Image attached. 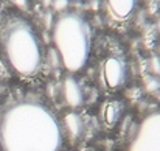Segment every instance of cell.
<instances>
[{
	"label": "cell",
	"instance_id": "6da1fadb",
	"mask_svg": "<svg viewBox=\"0 0 160 151\" xmlns=\"http://www.w3.org/2000/svg\"><path fill=\"white\" fill-rule=\"evenodd\" d=\"M62 131L53 112L42 103L20 100L0 115L3 151H59Z\"/></svg>",
	"mask_w": 160,
	"mask_h": 151
},
{
	"label": "cell",
	"instance_id": "7a4b0ae2",
	"mask_svg": "<svg viewBox=\"0 0 160 151\" xmlns=\"http://www.w3.org/2000/svg\"><path fill=\"white\" fill-rule=\"evenodd\" d=\"M2 49L11 69L34 76L42 67V49L33 27L22 17H9L2 30Z\"/></svg>",
	"mask_w": 160,
	"mask_h": 151
},
{
	"label": "cell",
	"instance_id": "3957f363",
	"mask_svg": "<svg viewBox=\"0 0 160 151\" xmlns=\"http://www.w3.org/2000/svg\"><path fill=\"white\" fill-rule=\"evenodd\" d=\"M54 50L68 72H79L90 55V28L76 13H62L53 27Z\"/></svg>",
	"mask_w": 160,
	"mask_h": 151
},
{
	"label": "cell",
	"instance_id": "277c9868",
	"mask_svg": "<svg viewBox=\"0 0 160 151\" xmlns=\"http://www.w3.org/2000/svg\"><path fill=\"white\" fill-rule=\"evenodd\" d=\"M129 151H160V112L149 114L142 122Z\"/></svg>",
	"mask_w": 160,
	"mask_h": 151
},
{
	"label": "cell",
	"instance_id": "5b68a950",
	"mask_svg": "<svg viewBox=\"0 0 160 151\" xmlns=\"http://www.w3.org/2000/svg\"><path fill=\"white\" fill-rule=\"evenodd\" d=\"M124 76H126V70H124V64L120 58L109 56L103 61L101 78H103V83L107 89H115V87L121 86L124 83Z\"/></svg>",
	"mask_w": 160,
	"mask_h": 151
},
{
	"label": "cell",
	"instance_id": "8992f818",
	"mask_svg": "<svg viewBox=\"0 0 160 151\" xmlns=\"http://www.w3.org/2000/svg\"><path fill=\"white\" fill-rule=\"evenodd\" d=\"M137 6V0H106L107 17L115 23L128 22Z\"/></svg>",
	"mask_w": 160,
	"mask_h": 151
},
{
	"label": "cell",
	"instance_id": "52a82bcc",
	"mask_svg": "<svg viewBox=\"0 0 160 151\" xmlns=\"http://www.w3.org/2000/svg\"><path fill=\"white\" fill-rule=\"evenodd\" d=\"M62 91H64V98L67 101L68 106L72 107H78L82 104V91L78 84V81L72 76H67L64 80V86H62Z\"/></svg>",
	"mask_w": 160,
	"mask_h": 151
},
{
	"label": "cell",
	"instance_id": "ba28073f",
	"mask_svg": "<svg viewBox=\"0 0 160 151\" xmlns=\"http://www.w3.org/2000/svg\"><path fill=\"white\" fill-rule=\"evenodd\" d=\"M64 123H65V126H67V129H68L70 137L78 139V137L82 134V128H84V126H82V120H81V117H79L78 114H75V112L67 114L65 118H64Z\"/></svg>",
	"mask_w": 160,
	"mask_h": 151
},
{
	"label": "cell",
	"instance_id": "9c48e42d",
	"mask_svg": "<svg viewBox=\"0 0 160 151\" xmlns=\"http://www.w3.org/2000/svg\"><path fill=\"white\" fill-rule=\"evenodd\" d=\"M120 104L118 103H107L106 106H104V109H103V115H104V122H106L107 126H112L117 120H118V117H120Z\"/></svg>",
	"mask_w": 160,
	"mask_h": 151
},
{
	"label": "cell",
	"instance_id": "30bf717a",
	"mask_svg": "<svg viewBox=\"0 0 160 151\" xmlns=\"http://www.w3.org/2000/svg\"><path fill=\"white\" fill-rule=\"evenodd\" d=\"M68 5V0H54L53 2V6L56 11H64Z\"/></svg>",
	"mask_w": 160,
	"mask_h": 151
},
{
	"label": "cell",
	"instance_id": "8fae6325",
	"mask_svg": "<svg viewBox=\"0 0 160 151\" xmlns=\"http://www.w3.org/2000/svg\"><path fill=\"white\" fill-rule=\"evenodd\" d=\"M11 2H12L19 9H23V11H25V9L28 8V0H11Z\"/></svg>",
	"mask_w": 160,
	"mask_h": 151
},
{
	"label": "cell",
	"instance_id": "7c38bea8",
	"mask_svg": "<svg viewBox=\"0 0 160 151\" xmlns=\"http://www.w3.org/2000/svg\"><path fill=\"white\" fill-rule=\"evenodd\" d=\"M157 61H159L157 58H154V59H152V64H154V72H156V73H159V72H160V62H157Z\"/></svg>",
	"mask_w": 160,
	"mask_h": 151
}]
</instances>
